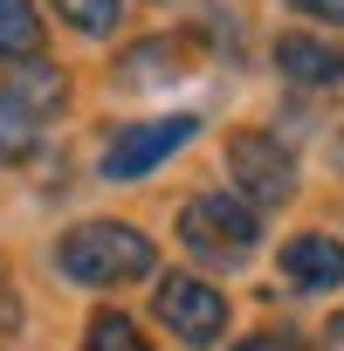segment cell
Masks as SVG:
<instances>
[{
    "label": "cell",
    "mask_w": 344,
    "mask_h": 351,
    "mask_svg": "<svg viewBox=\"0 0 344 351\" xmlns=\"http://www.w3.org/2000/svg\"><path fill=\"white\" fill-rule=\"evenodd\" d=\"M151 310H158V324L172 337H186V344H214L228 330V296L207 276H165L158 296H151Z\"/></svg>",
    "instance_id": "5"
},
{
    "label": "cell",
    "mask_w": 344,
    "mask_h": 351,
    "mask_svg": "<svg viewBox=\"0 0 344 351\" xmlns=\"http://www.w3.org/2000/svg\"><path fill=\"white\" fill-rule=\"evenodd\" d=\"M228 172H234V186H241L248 207H282V200L296 193V158H289V145L269 138V131L228 138Z\"/></svg>",
    "instance_id": "4"
},
{
    "label": "cell",
    "mask_w": 344,
    "mask_h": 351,
    "mask_svg": "<svg viewBox=\"0 0 344 351\" xmlns=\"http://www.w3.org/2000/svg\"><path fill=\"white\" fill-rule=\"evenodd\" d=\"M83 351H151V344H145V330H138L131 317L97 310V317H90V330H83Z\"/></svg>",
    "instance_id": "10"
},
{
    "label": "cell",
    "mask_w": 344,
    "mask_h": 351,
    "mask_svg": "<svg viewBox=\"0 0 344 351\" xmlns=\"http://www.w3.org/2000/svg\"><path fill=\"white\" fill-rule=\"evenodd\" d=\"M282 276L296 289H337L344 282V241L337 234H289L282 241Z\"/></svg>",
    "instance_id": "6"
},
{
    "label": "cell",
    "mask_w": 344,
    "mask_h": 351,
    "mask_svg": "<svg viewBox=\"0 0 344 351\" xmlns=\"http://www.w3.org/2000/svg\"><path fill=\"white\" fill-rule=\"evenodd\" d=\"M8 97L28 110V117H49V110H62L69 104V76L56 69V62H42V56H28L21 69H14V83H8Z\"/></svg>",
    "instance_id": "8"
},
{
    "label": "cell",
    "mask_w": 344,
    "mask_h": 351,
    "mask_svg": "<svg viewBox=\"0 0 344 351\" xmlns=\"http://www.w3.org/2000/svg\"><path fill=\"white\" fill-rule=\"evenodd\" d=\"M35 138H42V124H35L8 90H0V158H8V165H14V158H28V152H35Z\"/></svg>",
    "instance_id": "11"
},
{
    "label": "cell",
    "mask_w": 344,
    "mask_h": 351,
    "mask_svg": "<svg viewBox=\"0 0 344 351\" xmlns=\"http://www.w3.org/2000/svg\"><path fill=\"white\" fill-rule=\"evenodd\" d=\"M42 49V14L35 0H0V56L8 62H28Z\"/></svg>",
    "instance_id": "9"
},
{
    "label": "cell",
    "mask_w": 344,
    "mask_h": 351,
    "mask_svg": "<svg viewBox=\"0 0 344 351\" xmlns=\"http://www.w3.org/2000/svg\"><path fill=\"white\" fill-rule=\"evenodd\" d=\"M275 69H282L289 83L330 90V83H344V49H337V42H317V35H282V42H275Z\"/></svg>",
    "instance_id": "7"
},
{
    "label": "cell",
    "mask_w": 344,
    "mask_h": 351,
    "mask_svg": "<svg viewBox=\"0 0 344 351\" xmlns=\"http://www.w3.org/2000/svg\"><path fill=\"white\" fill-rule=\"evenodd\" d=\"M56 269H62L69 282H83V289H110V282L151 276V269H158V248H151V234H138L131 221H83V228L62 234Z\"/></svg>",
    "instance_id": "1"
},
{
    "label": "cell",
    "mask_w": 344,
    "mask_h": 351,
    "mask_svg": "<svg viewBox=\"0 0 344 351\" xmlns=\"http://www.w3.org/2000/svg\"><path fill=\"white\" fill-rule=\"evenodd\" d=\"M56 14L76 28V35H110L124 21V0H56Z\"/></svg>",
    "instance_id": "12"
},
{
    "label": "cell",
    "mask_w": 344,
    "mask_h": 351,
    "mask_svg": "<svg viewBox=\"0 0 344 351\" xmlns=\"http://www.w3.org/2000/svg\"><path fill=\"white\" fill-rule=\"evenodd\" d=\"M289 8H303V14H317V21L344 28V0H289Z\"/></svg>",
    "instance_id": "13"
},
{
    "label": "cell",
    "mask_w": 344,
    "mask_h": 351,
    "mask_svg": "<svg viewBox=\"0 0 344 351\" xmlns=\"http://www.w3.org/2000/svg\"><path fill=\"white\" fill-rule=\"evenodd\" d=\"M323 351H344V310H337V317L323 324Z\"/></svg>",
    "instance_id": "15"
},
{
    "label": "cell",
    "mask_w": 344,
    "mask_h": 351,
    "mask_svg": "<svg viewBox=\"0 0 344 351\" xmlns=\"http://www.w3.org/2000/svg\"><path fill=\"white\" fill-rule=\"evenodd\" d=\"M180 234H186V248L207 255V262H248L262 221H255V207H248L241 193H193V200L180 207Z\"/></svg>",
    "instance_id": "2"
},
{
    "label": "cell",
    "mask_w": 344,
    "mask_h": 351,
    "mask_svg": "<svg viewBox=\"0 0 344 351\" xmlns=\"http://www.w3.org/2000/svg\"><path fill=\"white\" fill-rule=\"evenodd\" d=\"M193 131H200V117H186V110H172V117H145V124H124V131L103 145L97 172H103V180H117V186H131V180H145L151 165H165Z\"/></svg>",
    "instance_id": "3"
},
{
    "label": "cell",
    "mask_w": 344,
    "mask_h": 351,
    "mask_svg": "<svg viewBox=\"0 0 344 351\" xmlns=\"http://www.w3.org/2000/svg\"><path fill=\"white\" fill-rule=\"evenodd\" d=\"M337 165H344V138H337Z\"/></svg>",
    "instance_id": "16"
},
{
    "label": "cell",
    "mask_w": 344,
    "mask_h": 351,
    "mask_svg": "<svg viewBox=\"0 0 344 351\" xmlns=\"http://www.w3.org/2000/svg\"><path fill=\"white\" fill-rule=\"evenodd\" d=\"M234 351H303L296 337H248V344H234Z\"/></svg>",
    "instance_id": "14"
}]
</instances>
